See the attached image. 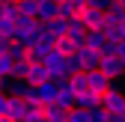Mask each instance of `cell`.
Masks as SVG:
<instances>
[{
  "instance_id": "d6986e66",
  "label": "cell",
  "mask_w": 125,
  "mask_h": 122,
  "mask_svg": "<svg viewBox=\"0 0 125 122\" xmlns=\"http://www.w3.org/2000/svg\"><path fill=\"white\" fill-rule=\"evenodd\" d=\"M45 119L48 122H69V110L60 104H45Z\"/></svg>"
},
{
  "instance_id": "7402d4cb",
  "label": "cell",
  "mask_w": 125,
  "mask_h": 122,
  "mask_svg": "<svg viewBox=\"0 0 125 122\" xmlns=\"http://www.w3.org/2000/svg\"><path fill=\"white\" fill-rule=\"evenodd\" d=\"M69 83H72V92H74V95H81V92H86V89H89V83H86V71L72 74V78H69Z\"/></svg>"
},
{
  "instance_id": "603a6c76",
  "label": "cell",
  "mask_w": 125,
  "mask_h": 122,
  "mask_svg": "<svg viewBox=\"0 0 125 122\" xmlns=\"http://www.w3.org/2000/svg\"><path fill=\"white\" fill-rule=\"evenodd\" d=\"M12 69H15V60H12L9 54H0V78L9 81V78H12Z\"/></svg>"
},
{
  "instance_id": "ffe728a7",
  "label": "cell",
  "mask_w": 125,
  "mask_h": 122,
  "mask_svg": "<svg viewBox=\"0 0 125 122\" xmlns=\"http://www.w3.org/2000/svg\"><path fill=\"white\" fill-rule=\"evenodd\" d=\"M57 51H62L66 57H72V54H77V51H81V45H77V42L66 33V36H60V39H57Z\"/></svg>"
},
{
  "instance_id": "30bf717a",
  "label": "cell",
  "mask_w": 125,
  "mask_h": 122,
  "mask_svg": "<svg viewBox=\"0 0 125 122\" xmlns=\"http://www.w3.org/2000/svg\"><path fill=\"white\" fill-rule=\"evenodd\" d=\"M98 69H101L110 81H116V78H122V74H125V66H122L119 57H101V66H98Z\"/></svg>"
},
{
  "instance_id": "5bb4252c",
  "label": "cell",
  "mask_w": 125,
  "mask_h": 122,
  "mask_svg": "<svg viewBox=\"0 0 125 122\" xmlns=\"http://www.w3.org/2000/svg\"><path fill=\"white\" fill-rule=\"evenodd\" d=\"M77 57H81L83 71H92V69H98V66H101V54H98V51H92V48H81V51H77Z\"/></svg>"
},
{
  "instance_id": "5b68a950",
  "label": "cell",
  "mask_w": 125,
  "mask_h": 122,
  "mask_svg": "<svg viewBox=\"0 0 125 122\" xmlns=\"http://www.w3.org/2000/svg\"><path fill=\"white\" fill-rule=\"evenodd\" d=\"M15 122H27L30 116H33V107H30L27 98H9V110H6Z\"/></svg>"
},
{
  "instance_id": "e575fe53",
  "label": "cell",
  "mask_w": 125,
  "mask_h": 122,
  "mask_svg": "<svg viewBox=\"0 0 125 122\" xmlns=\"http://www.w3.org/2000/svg\"><path fill=\"white\" fill-rule=\"evenodd\" d=\"M0 122H15V119H12L9 113H0Z\"/></svg>"
},
{
  "instance_id": "d4e9b609",
  "label": "cell",
  "mask_w": 125,
  "mask_h": 122,
  "mask_svg": "<svg viewBox=\"0 0 125 122\" xmlns=\"http://www.w3.org/2000/svg\"><path fill=\"white\" fill-rule=\"evenodd\" d=\"M30 60H18L15 63V69H12V78H21V81H27V71H30Z\"/></svg>"
},
{
  "instance_id": "6da1fadb",
  "label": "cell",
  "mask_w": 125,
  "mask_h": 122,
  "mask_svg": "<svg viewBox=\"0 0 125 122\" xmlns=\"http://www.w3.org/2000/svg\"><path fill=\"white\" fill-rule=\"evenodd\" d=\"M45 66H48V71H51V81H62V78H69V57L62 54V51H51L48 54V60H45Z\"/></svg>"
},
{
  "instance_id": "f546056e",
  "label": "cell",
  "mask_w": 125,
  "mask_h": 122,
  "mask_svg": "<svg viewBox=\"0 0 125 122\" xmlns=\"http://www.w3.org/2000/svg\"><path fill=\"white\" fill-rule=\"evenodd\" d=\"M9 48H12V39L9 36H0V54H9Z\"/></svg>"
},
{
  "instance_id": "d590c367",
  "label": "cell",
  "mask_w": 125,
  "mask_h": 122,
  "mask_svg": "<svg viewBox=\"0 0 125 122\" xmlns=\"http://www.w3.org/2000/svg\"><path fill=\"white\" fill-rule=\"evenodd\" d=\"M0 89H3V78H0Z\"/></svg>"
},
{
  "instance_id": "4dcf8cb0",
  "label": "cell",
  "mask_w": 125,
  "mask_h": 122,
  "mask_svg": "<svg viewBox=\"0 0 125 122\" xmlns=\"http://www.w3.org/2000/svg\"><path fill=\"white\" fill-rule=\"evenodd\" d=\"M6 110H9V95L0 89V113H6Z\"/></svg>"
},
{
  "instance_id": "d6a6232c",
  "label": "cell",
  "mask_w": 125,
  "mask_h": 122,
  "mask_svg": "<svg viewBox=\"0 0 125 122\" xmlns=\"http://www.w3.org/2000/svg\"><path fill=\"white\" fill-rule=\"evenodd\" d=\"M119 60H122V66H125V42H119V54H116Z\"/></svg>"
},
{
  "instance_id": "83f0119b",
  "label": "cell",
  "mask_w": 125,
  "mask_h": 122,
  "mask_svg": "<svg viewBox=\"0 0 125 122\" xmlns=\"http://www.w3.org/2000/svg\"><path fill=\"white\" fill-rule=\"evenodd\" d=\"M89 122H110V113L104 107H95V110H89Z\"/></svg>"
},
{
  "instance_id": "3957f363",
  "label": "cell",
  "mask_w": 125,
  "mask_h": 122,
  "mask_svg": "<svg viewBox=\"0 0 125 122\" xmlns=\"http://www.w3.org/2000/svg\"><path fill=\"white\" fill-rule=\"evenodd\" d=\"M101 107L107 110V113H125V89H116V86H110L104 92V101H101Z\"/></svg>"
},
{
  "instance_id": "9c48e42d",
  "label": "cell",
  "mask_w": 125,
  "mask_h": 122,
  "mask_svg": "<svg viewBox=\"0 0 125 122\" xmlns=\"http://www.w3.org/2000/svg\"><path fill=\"white\" fill-rule=\"evenodd\" d=\"M101 101H104V95H98V92H92V89H86V92L74 95V107H81V110H95V107H101Z\"/></svg>"
},
{
  "instance_id": "44dd1931",
  "label": "cell",
  "mask_w": 125,
  "mask_h": 122,
  "mask_svg": "<svg viewBox=\"0 0 125 122\" xmlns=\"http://www.w3.org/2000/svg\"><path fill=\"white\" fill-rule=\"evenodd\" d=\"M125 18V0H113V6L107 9V24H119Z\"/></svg>"
},
{
  "instance_id": "74e56055",
  "label": "cell",
  "mask_w": 125,
  "mask_h": 122,
  "mask_svg": "<svg viewBox=\"0 0 125 122\" xmlns=\"http://www.w3.org/2000/svg\"><path fill=\"white\" fill-rule=\"evenodd\" d=\"M122 89H125V86H122Z\"/></svg>"
},
{
  "instance_id": "7c38bea8",
  "label": "cell",
  "mask_w": 125,
  "mask_h": 122,
  "mask_svg": "<svg viewBox=\"0 0 125 122\" xmlns=\"http://www.w3.org/2000/svg\"><path fill=\"white\" fill-rule=\"evenodd\" d=\"M69 36L81 45V48H86V36H89V30H86V24H83L81 18H69Z\"/></svg>"
},
{
  "instance_id": "4fadbf2b",
  "label": "cell",
  "mask_w": 125,
  "mask_h": 122,
  "mask_svg": "<svg viewBox=\"0 0 125 122\" xmlns=\"http://www.w3.org/2000/svg\"><path fill=\"white\" fill-rule=\"evenodd\" d=\"M45 81H51V71H48V66H45V63L30 66V71H27V83H30V86H39V83H45Z\"/></svg>"
},
{
  "instance_id": "9a60e30c",
  "label": "cell",
  "mask_w": 125,
  "mask_h": 122,
  "mask_svg": "<svg viewBox=\"0 0 125 122\" xmlns=\"http://www.w3.org/2000/svg\"><path fill=\"white\" fill-rule=\"evenodd\" d=\"M110 45V39H107V33L104 30H89V36H86V48H92V51H98V54H104V48Z\"/></svg>"
},
{
  "instance_id": "836d02e7",
  "label": "cell",
  "mask_w": 125,
  "mask_h": 122,
  "mask_svg": "<svg viewBox=\"0 0 125 122\" xmlns=\"http://www.w3.org/2000/svg\"><path fill=\"white\" fill-rule=\"evenodd\" d=\"M110 122H125V116H119V113H110Z\"/></svg>"
},
{
  "instance_id": "52a82bcc",
  "label": "cell",
  "mask_w": 125,
  "mask_h": 122,
  "mask_svg": "<svg viewBox=\"0 0 125 122\" xmlns=\"http://www.w3.org/2000/svg\"><path fill=\"white\" fill-rule=\"evenodd\" d=\"M86 83H89V89H92V92H98V95H104L107 89H110V78H107L101 69L86 71Z\"/></svg>"
},
{
  "instance_id": "8992f818",
  "label": "cell",
  "mask_w": 125,
  "mask_h": 122,
  "mask_svg": "<svg viewBox=\"0 0 125 122\" xmlns=\"http://www.w3.org/2000/svg\"><path fill=\"white\" fill-rule=\"evenodd\" d=\"M30 86L27 81H21V78H9V81H3V92L9 95V98H27L30 95Z\"/></svg>"
},
{
  "instance_id": "7a4b0ae2",
  "label": "cell",
  "mask_w": 125,
  "mask_h": 122,
  "mask_svg": "<svg viewBox=\"0 0 125 122\" xmlns=\"http://www.w3.org/2000/svg\"><path fill=\"white\" fill-rule=\"evenodd\" d=\"M42 33H45L42 21H33L30 27H18V33H15V42H18V45H24V48H33V45L42 39Z\"/></svg>"
},
{
  "instance_id": "ba28073f",
  "label": "cell",
  "mask_w": 125,
  "mask_h": 122,
  "mask_svg": "<svg viewBox=\"0 0 125 122\" xmlns=\"http://www.w3.org/2000/svg\"><path fill=\"white\" fill-rule=\"evenodd\" d=\"M36 92H39V101L42 104H57V98H60V83L57 81H45V83L36 86Z\"/></svg>"
},
{
  "instance_id": "8d00e7d4",
  "label": "cell",
  "mask_w": 125,
  "mask_h": 122,
  "mask_svg": "<svg viewBox=\"0 0 125 122\" xmlns=\"http://www.w3.org/2000/svg\"><path fill=\"white\" fill-rule=\"evenodd\" d=\"M15 3H24V0H15Z\"/></svg>"
},
{
  "instance_id": "e0dca14e",
  "label": "cell",
  "mask_w": 125,
  "mask_h": 122,
  "mask_svg": "<svg viewBox=\"0 0 125 122\" xmlns=\"http://www.w3.org/2000/svg\"><path fill=\"white\" fill-rule=\"evenodd\" d=\"M54 48H51V45H45V42H36L33 45V48H27V60H30V63H45V60H48V54H51Z\"/></svg>"
},
{
  "instance_id": "277c9868",
  "label": "cell",
  "mask_w": 125,
  "mask_h": 122,
  "mask_svg": "<svg viewBox=\"0 0 125 122\" xmlns=\"http://www.w3.org/2000/svg\"><path fill=\"white\" fill-rule=\"evenodd\" d=\"M77 18L86 24V30H104L107 27V12L104 9H95V6H86Z\"/></svg>"
},
{
  "instance_id": "4316f807",
  "label": "cell",
  "mask_w": 125,
  "mask_h": 122,
  "mask_svg": "<svg viewBox=\"0 0 125 122\" xmlns=\"http://www.w3.org/2000/svg\"><path fill=\"white\" fill-rule=\"evenodd\" d=\"M9 57L18 63V60H27V48L24 45H18V42H12V48H9Z\"/></svg>"
},
{
  "instance_id": "ac0fdd59",
  "label": "cell",
  "mask_w": 125,
  "mask_h": 122,
  "mask_svg": "<svg viewBox=\"0 0 125 122\" xmlns=\"http://www.w3.org/2000/svg\"><path fill=\"white\" fill-rule=\"evenodd\" d=\"M42 27H45V33H51L54 39H60V36L69 33V21L66 18H51V21H45Z\"/></svg>"
},
{
  "instance_id": "8fae6325",
  "label": "cell",
  "mask_w": 125,
  "mask_h": 122,
  "mask_svg": "<svg viewBox=\"0 0 125 122\" xmlns=\"http://www.w3.org/2000/svg\"><path fill=\"white\" fill-rule=\"evenodd\" d=\"M86 6H89L86 0H60V18H66V21L69 18H77Z\"/></svg>"
},
{
  "instance_id": "cb8c5ba5",
  "label": "cell",
  "mask_w": 125,
  "mask_h": 122,
  "mask_svg": "<svg viewBox=\"0 0 125 122\" xmlns=\"http://www.w3.org/2000/svg\"><path fill=\"white\" fill-rule=\"evenodd\" d=\"M104 33H107V39L116 42V45L125 42V33H122V27H119V24H107V27H104Z\"/></svg>"
},
{
  "instance_id": "2e32d148",
  "label": "cell",
  "mask_w": 125,
  "mask_h": 122,
  "mask_svg": "<svg viewBox=\"0 0 125 122\" xmlns=\"http://www.w3.org/2000/svg\"><path fill=\"white\" fill-rule=\"evenodd\" d=\"M60 18V0H39V21H51Z\"/></svg>"
},
{
  "instance_id": "1f68e13d",
  "label": "cell",
  "mask_w": 125,
  "mask_h": 122,
  "mask_svg": "<svg viewBox=\"0 0 125 122\" xmlns=\"http://www.w3.org/2000/svg\"><path fill=\"white\" fill-rule=\"evenodd\" d=\"M27 122H48V119H45V113H33V116H30Z\"/></svg>"
},
{
  "instance_id": "f1b7e54d",
  "label": "cell",
  "mask_w": 125,
  "mask_h": 122,
  "mask_svg": "<svg viewBox=\"0 0 125 122\" xmlns=\"http://www.w3.org/2000/svg\"><path fill=\"white\" fill-rule=\"evenodd\" d=\"M86 3H89V6H95V9H104V12H107V9L113 6V0H86Z\"/></svg>"
},
{
  "instance_id": "484cf974",
  "label": "cell",
  "mask_w": 125,
  "mask_h": 122,
  "mask_svg": "<svg viewBox=\"0 0 125 122\" xmlns=\"http://www.w3.org/2000/svg\"><path fill=\"white\" fill-rule=\"evenodd\" d=\"M69 122H89V110L72 107V110H69Z\"/></svg>"
}]
</instances>
